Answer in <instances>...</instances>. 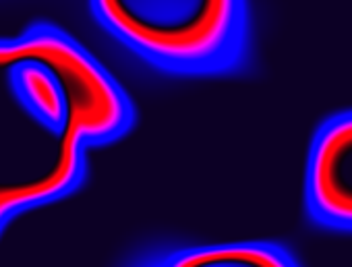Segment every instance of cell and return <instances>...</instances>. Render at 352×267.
Returning a JSON list of instances; mask_svg holds the SVG:
<instances>
[{"label":"cell","mask_w":352,"mask_h":267,"mask_svg":"<svg viewBox=\"0 0 352 267\" xmlns=\"http://www.w3.org/2000/svg\"><path fill=\"white\" fill-rule=\"evenodd\" d=\"M122 85L63 27L0 36V238L23 213L73 195L87 154L133 126Z\"/></svg>","instance_id":"6da1fadb"},{"label":"cell","mask_w":352,"mask_h":267,"mask_svg":"<svg viewBox=\"0 0 352 267\" xmlns=\"http://www.w3.org/2000/svg\"><path fill=\"white\" fill-rule=\"evenodd\" d=\"M98 25L141 60L176 75L236 67L247 44V0H89Z\"/></svg>","instance_id":"7a4b0ae2"},{"label":"cell","mask_w":352,"mask_h":267,"mask_svg":"<svg viewBox=\"0 0 352 267\" xmlns=\"http://www.w3.org/2000/svg\"><path fill=\"white\" fill-rule=\"evenodd\" d=\"M305 205L327 230L352 232V110L321 122L309 146Z\"/></svg>","instance_id":"3957f363"},{"label":"cell","mask_w":352,"mask_h":267,"mask_svg":"<svg viewBox=\"0 0 352 267\" xmlns=\"http://www.w3.org/2000/svg\"><path fill=\"white\" fill-rule=\"evenodd\" d=\"M145 267H298L280 246L267 242H232L183 248Z\"/></svg>","instance_id":"277c9868"}]
</instances>
